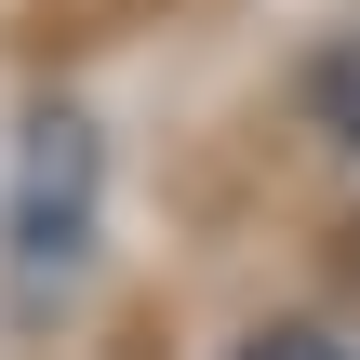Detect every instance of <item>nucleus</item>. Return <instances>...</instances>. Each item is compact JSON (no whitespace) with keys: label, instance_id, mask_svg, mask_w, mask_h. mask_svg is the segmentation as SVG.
I'll return each instance as SVG.
<instances>
[{"label":"nucleus","instance_id":"obj_2","mask_svg":"<svg viewBox=\"0 0 360 360\" xmlns=\"http://www.w3.org/2000/svg\"><path fill=\"white\" fill-rule=\"evenodd\" d=\"M254 360H347V347H334V334H267Z\"/></svg>","mask_w":360,"mask_h":360},{"label":"nucleus","instance_id":"obj_1","mask_svg":"<svg viewBox=\"0 0 360 360\" xmlns=\"http://www.w3.org/2000/svg\"><path fill=\"white\" fill-rule=\"evenodd\" d=\"M94 200H107L94 120L80 107H40L27 147H13V187H0V281H13V307H53L94 267Z\"/></svg>","mask_w":360,"mask_h":360}]
</instances>
